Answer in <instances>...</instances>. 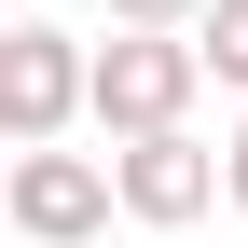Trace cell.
I'll return each mask as SVG.
<instances>
[{"mask_svg":"<svg viewBox=\"0 0 248 248\" xmlns=\"http://www.w3.org/2000/svg\"><path fill=\"white\" fill-rule=\"evenodd\" d=\"M69 124H97V42H69L55 14H28L14 42H0V138L42 152V138H69Z\"/></svg>","mask_w":248,"mask_h":248,"instance_id":"cell-2","label":"cell"},{"mask_svg":"<svg viewBox=\"0 0 248 248\" xmlns=\"http://www.w3.org/2000/svg\"><path fill=\"white\" fill-rule=\"evenodd\" d=\"M221 179H234V207H248V97H234V138H221Z\"/></svg>","mask_w":248,"mask_h":248,"instance_id":"cell-7","label":"cell"},{"mask_svg":"<svg viewBox=\"0 0 248 248\" xmlns=\"http://www.w3.org/2000/svg\"><path fill=\"white\" fill-rule=\"evenodd\" d=\"M207 0H110V28H193Z\"/></svg>","mask_w":248,"mask_h":248,"instance_id":"cell-6","label":"cell"},{"mask_svg":"<svg viewBox=\"0 0 248 248\" xmlns=\"http://www.w3.org/2000/svg\"><path fill=\"white\" fill-rule=\"evenodd\" d=\"M193 55H207L221 97H248V0H207V14H193Z\"/></svg>","mask_w":248,"mask_h":248,"instance_id":"cell-5","label":"cell"},{"mask_svg":"<svg viewBox=\"0 0 248 248\" xmlns=\"http://www.w3.org/2000/svg\"><path fill=\"white\" fill-rule=\"evenodd\" d=\"M193 97H207L193 28H110L97 42V138H166V124H193Z\"/></svg>","mask_w":248,"mask_h":248,"instance_id":"cell-1","label":"cell"},{"mask_svg":"<svg viewBox=\"0 0 248 248\" xmlns=\"http://www.w3.org/2000/svg\"><path fill=\"white\" fill-rule=\"evenodd\" d=\"M0 207H14V234H28V248H97V234H110V207H124V179H110V152L42 138V152H14Z\"/></svg>","mask_w":248,"mask_h":248,"instance_id":"cell-3","label":"cell"},{"mask_svg":"<svg viewBox=\"0 0 248 248\" xmlns=\"http://www.w3.org/2000/svg\"><path fill=\"white\" fill-rule=\"evenodd\" d=\"M110 179H124V221H152V234H179V221H207V207H234L221 152H207L193 124H166V138H110Z\"/></svg>","mask_w":248,"mask_h":248,"instance_id":"cell-4","label":"cell"}]
</instances>
